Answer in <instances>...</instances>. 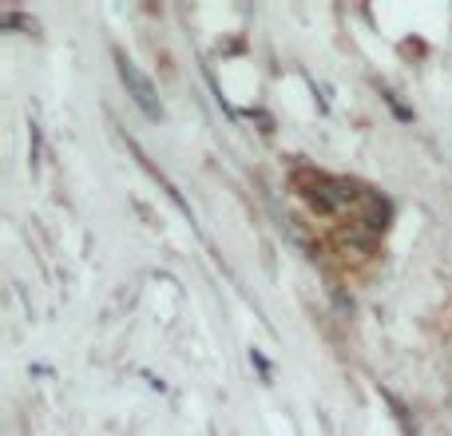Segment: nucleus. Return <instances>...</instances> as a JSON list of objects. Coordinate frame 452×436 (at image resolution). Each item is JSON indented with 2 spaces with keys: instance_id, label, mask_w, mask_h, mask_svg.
Segmentation results:
<instances>
[{
  "instance_id": "1",
  "label": "nucleus",
  "mask_w": 452,
  "mask_h": 436,
  "mask_svg": "<svg viewBox=\"0 0 452 436\" xmlns=\"http://www.w3.org/2000/svg\"><path fill=\"white\" fill-rule=\"evenodd\" d=\"M115 68H119V80H123V87H127V96L143 108V115L147 119H163V103H159V92H155V84L147 80L139 68H135L123 52H115Z\"/></svg>"
},
{
  "instance_id": "2",
  "label": "nucleus",
  "mask_w": 452,
  "mask_h": 436,
  "mask_svg": "<svg viewBox=\"0 0 452 436\" xmlns=\"http://www.w3.org/2000/svg\"><path fill=\"white\" fill-rule=\"evenodd\" d=\"M302 187H306V191H302V194H306V203L314 206L318 215H333V210L342 206V203H337V194H333V179H318V182L302 179Z\"/></svg>"
},
{
  "instance_id": "3",
  "label": "nucleus",
  "mask_w": 452,
  "mask_h": 436,
  "mask_svg": "<svg viewBox=\"0 0 452 436\" xmlns=\"http://www.w3.org/2000/svg\"><path fill=\"white\" fill-rule=\"evenodd\" d=\"M365 226H369V231H385V226H389V206L381 203V198H369Z\"/></svg>"
},
{
  "instance_id": "4",
  "label": "nucleus",
  "mask_w": 452,
  "mask_h": 436,
  "mask_svg": "<svg viewBox=\"0 0 452 436\" xmlns=\"http://www.w3.org/2000/svg\"><path fill=\"white\" fill-rule=\"evenodd\" d=\"M250 361H254V365H258V369H262V373H266V377H270V361H266V357H262V353H250Z\"/></svg>"
}]
</instances>
